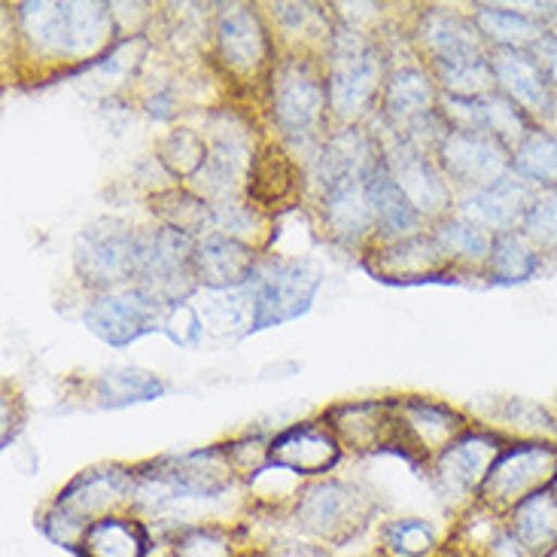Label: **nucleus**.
<instances>
[{
  "mask_svg": "<svg viewBox=\"0 0 557 557\" xmlns=\"http://www.w3.org/2000/svg\"><path fill=\"white\" fill-rule=\"evenodd\" d=\"M137 494V472L128 467H95L79 472L37 515L46 540L76 552L86 530L107 515L132 512Z\"/></svg>",
  "mask_w": 557,
  "mask_h": 557,
  "instance_id": "f257e3e1",
  "label": "nucleus"
},
{
  "mask_svg": "<svg viewBox=\"0 0 557 557\" xmlns=\"http://www.w3.org/2000/svg\"><path fill=\"white\" fill-rule=\"evenodd\" d=\"M15 18L30 52L49 61L104 59L116 30L110 3H18Z\"/></svg>",
  "mask_w": 557,
  "mask_h": 557,
  "instance_id": "f03ea898",
  "label": "nucleus"
},
{
  "mask_svg": "<svg viewBox=\"0 0 557 557\" xmlns=\"http://www.w3.org/2000/svg\"><path fill=\"white\" fill-rule=\"evenodd\" d=\"M272 120L286 144L301 150H317L326 144L330 125V89H326V67H320L308 52H289L274 64L272 83Z\"/></svg>",
  "mask_w": 557,
  "mask_h": 557,
  "instance_id": "7ed1b4c3",
  "label": "nucleus"
},
{
  "mask_svg": "<svg viewBox=\"0 0 557 557\" xmlns=\"http://www.w3.org/2000/svg\"><path fill=\"white\" fill-rule=\"evenodd\" d=\"M289 521L301 540H311L326 548H345L362 540L377 518V499L345 479H314L301 484L299 497L289 509Z\"/></svg>",
  "mask_w": 557,
  "mask_h": 557,
  "instance_id": "20e7f679",
  "label": "nucleus"
},
{
  "mask_svg": "<svg viewBox=\"0 0 557 557\" xmlns=\"http://www.w3.org/2000/svg\"><path fill=\"white\" fill-rule=\"evenodd\" d=\"M387 59L381 46L347 22H335L332 40L326 46V89L330 113L335 120L357 125L387 83Z\"/></svg>",
  "mask_w": 557,
  "mask_h": 557,
  "instance_id": "39448f33",
  "label": "nucleus"
},
{
  "mask_svg": "<svg viewBox=\"0 0 557 557\" xmlns=\"http://www.w3.org/2000/svg\"><path fill=\"white\" fill-rule=\"evenodd\" d=\"M323 286V269L308 257H265L259 259L257 274L244 289L250 299V326L262 332L284 326L311 311L317 289Z\"/></svg>",
  "mask_w": 557,
  "mask_h": 557,
  "instance_id": "423d86ee",
  "label": "nucleus"
},
{
  "mask_svg": "<svg viewBox=\"0 0 557 557\" xmlns=\"http://www.w3.org/2000/svg\"><path fill=\"white\" fill-rule=\"evenodd\" d=\"M137 259L140 228L128 226L120 216H101L76 235L74 272L95 296L135 284Z\"/></svg>",
  "mask_w": 557,
  "mask_h": 557,
  "instance_id": "0eeeda50",
  "label": "nucleus"
},
{
  "mask_svg": "<svg viewBox=\"0 0 557 557\" xmlns=\"http://www.w3.org/2000/svg\"><path fill=\"white\" fill-rule=\"evenodd\" d=\"M213 46L223 71L238 83H272L277 49L262 15L250 3H226L213 18Z\"/></svg>",
  "mask_w": 557,
  "mask_h": 557,
  "instance_id": "6e6552de",
  "label": "nucleus"
},
{
  "mask_svg": "<svg viewBox=\"0 0 557 557\" xmlns=\"http://www.w3.org/2000/svg\"><path fill=\"white\" fill-rule=\"evenodd\" d=\"M196 238L177 228H140V259L135 286L165 305H181L198 289Z\"/></svg>",
  "mask_w": 557,
  "mask_h": 557,
  "instance_id": "1a4fd4ad",
  "label": "nucleus"
},
{
  "mask_svg": "<svg viewBox=\"0 0 557 557\" xmlns=\"http://www.w3.org/2000/svg\"><path fill=\"white\" fill-rule=\"evenodd\" d=\"M557 479V448L530 442V445H515L503 448L494 467L484 479L479 491V509L491 515L512 512L521 499L533 497L540 491H548Z\"/></svg>",
  "mask_w": 557,
  "mask_h": 557,
  "instance_id": "9d476101",
  "label": "nucleus"
},
{
  "mask_svg": "<svg viewBox=\"0 0 557 557\" xmlns=\"http://www.w3.org/2000/svg\"><path fill=\"white\" fill-rule=\"evenodd\" d=\"M253 156H257V147L247 125L235 113H223L211 125L205 165L198 168V174L186 186L201 198H208L211 205L244 198Z\"/></svg>",
  "mask_w": 557,
  "mask_h": 557,
  "instance_id": "9b49d317",
  "label": "nucleus"
},
{
  "mask_svg": "<svg viewBox=\"0 0 557 557\" xmlns=\"http://www.w3.org/2000/svg\"><path fill=\"white\" fill-rule=\"evenodd\" d=\"M168 305L140 286L98 293L83 311V326L110 347H128L137 338L165 330Z\"/></svg>",
  "mask_w": 557,
  "mask_h": 557,
  "instance_id": "f8f14e48",
  "label": "nucleus"
},
{
  "mask_svg": "<svg viewBox=\"0 0 557 557\" xmlns=\"http://www.w3.org/2000/svg\"><path fill=\"white\" fill-rule=\"evenodd\" d=\"M503 451L499 438L494 433H463L454 438L445 451L436 454V460L430 463V475L436 491L451 503H479V491H482L487 472L494 467V460Z\"/></svg>",
  "mask_w": 557,
  "mask_h": 557,
  "instance_id": "ddd939ff",
  "label": "nucleus"
},
{
  "mask_svg": "<svg viewBox=\"0 0 557 557\" xmlns=\"http://www.w3.org/2000/svg\"><path fill=\"white\" fill-rule=\"evenodd\" d=\"M436 162L445 177L460 186L484 189L491 183L512 174V150H506L497 137L472 128H448L438 140Z\"/></svg>",
  "mask_w": 557,
  "mask_h": 557,
  "instance_id": "4468645a",
  "label": "nucleus"
},
{
  "mask_svg": "<svg viewBox=\"0 0 557 557\" xmlns=\"http://www.w3.org/2000/svg\"><path fill=\"white\" fill-rule=\"evenodd\" d=\"M384 159L391 168L396 186L406 193V198L414 205V211L423 220H442L451 211V186L445 171L438 168L436 156L411 144L408 137L393 135V140L384 147Z\"/></svg>",
  "mask_w": 557,
  "mask_h": 557,
  "instance_id": "2eb2a0df",
  "label": "nucleus"
},
{
  "mask_svg": "<svg viewBox=\"0 0 557 557\" xmlns=\"http://www.w3.org/2000/svg\"><path fill=\"white\" fill-rule=\"evenodd\" d=\"M362 269L375 281L384 284H430V281H451L448 274L454 265L445 259L442 247L433 238V232H418L396 242H377L362 257Z\"/></svg>",
  "mask_w": 557,
  "mask_h": 557,
  "instance_id": "dca6fc26",
  "label": "nucleus"
},
{
  "mask_svg": "<svg viewBox=\"0 0 557 557\" xmlns=\"http://www.w3.org/2000/svg\"><path fill=\"white\" fill-rule=\"evenodd\" d=\"M342 460V442L326 423H296L269 445V463L293 472L301 482L326 479Z\"/></svg>",
  "mask_w": 557,
  "mask_h": 557,
  "instance_id": "f3484780",
  "label": "nucleus"
},
{
  "mask_svg": "<svg viewBox=\"0 0 557 557\" xmlns=\"http://www.w3.org/2000/svg\"><path fill=\"white\" fill-rule=\"evenodd\" d=\"M442 91L433 74L421 64H403L393 67L381 91V113L391 122L396 135H408L414 125L436 116Z\"/></svg>",
  "mask_w": 557,
  "mask_h": 557,
  "instance_id": "a211bd4d",
  "label": "nucleus"
},
{
  "mask_svg": "<svg viewBox=\"0 0 557 557\" xmlns=\"http://www.w3.org/2000/svg\"><path fill=\"white\" fill-rule=\"evenodd\" d=\"M536 186H530L528 181H521L518 174H506L503 181L491 183L484 189H472L460 205H457V213L467 216L472 223H479L487 232L494 235H509V232H518L524 216H528L530 205L536 198Z\"/></svg>",
  "mask_w": 557,
  "mask_h": 557,
  "instance_id": "6ab92c4d",
  "label": "nucleus"
},
{
  "mask_svg": "<svg viewBox=\"0 0 557 557\" xmlns=\"http://www.w3.org/2000/svg\"><path fill=\"white\" fill-rule=\"evenodd\" d=\"M259 257L257 247L250 244L235 242L228 235L211 232L205 238H198L196 244V277L198 286L208 289H247L253 274H257Z\"/></svg>",
  "mask_w": 557,
  "mask_h": 557,
  "instance_id": "aec40b11",
  "label": "nucleus"
},
{
  "mask_svg": "<svg viewBox=\"0 0 557 557\" xmlns=\"http://www.w3.org/2000/svg\"><path fill=\"white\" fill-rule=\"evenodd\" d=\"M491 67L497 91L518 104L528 116H548L555 110V89L548 86L543 67L521 49H491Z\"/></svg>",
  "mask_w": 557,
  "mask_h": 557,
  "instance_id": "412c9836",
  "label": "nucleus"
},
{
  "mask_svg": "<svg viewBox=\"0 0 557 557\" xmlns=\"http://www.w3.org/2000/svg\"><path fill=\"white\" fill-rule=\"evenodd\" d=\"M418 40H421L423 52L430 55V67L463 59H479V55L491 52L479 28H475L472 15L467 18V15L451 13V10H442V7H433V10H426L421 15Z\"/></svg>",
  "mask_w": 557,
  "mask_h": 557,
  "instance_id": "4be33fe9",
  "label": "nucleus"
},
{
  "mask_svg": "<svg viewBox=\"0 0 557 557\" xmlns=\"http://www.w3.org/2000/svg\"><path fill=\"white\" fill-rule=\"evenodd\" d=\"M326 421L338 442L350 445L354 451H391L396 403L369 399V403H354V406H335L326 414Z\"/></svg>",
  "mask_w": 557,
  "mask_h": 557,
  "instance_id": "5701e85b",
  "label": "nucleus"
},
{
  "mask_svg": "<svg viewBox=\"0 0 557 557\" xmlns=\"http://www.w3.org/2000/svg\"><path fill=\"white\" fill-rule=\"evenodd\" d=\"M301 186V168L296 159L286 152L284 144H262L257 147L253 165L247 174V189L244 198L259 208V211H272V208H284L286 201H293Z\"/></svg>",
  "mask_w": 557,
  "mask_h": 557,
  "instance_id": "b1692460",
  "label": "nucleus"
},
{
  "mask_svg": "<svg viewBox=\"0 0 557 557\" xmlns=\"http://www.w3.org/2000/svg\"><path fill=\"white\" fill-rule=\"evenodd\" d=\"M366 186H369V201H372V213H375L377 242H396V238H408V235L423 232V216L414 211V205L393 181L384 150L369 171Z\"/></svg>",
  "mask_w": 557,
  "mask_h": 557,
  "instance_id": "393cba45",
  "label": "nucleus"
},
{
  "mask_svg": "<svg viewBox=\"0 0 557 557\" xmlns=\"http://www.w3.org/2000/svg\"><path fill=\"white\" fill-rule=\"evenodd\" d=\"M156 536L150 524L135 512L107 515L95 521L83 543L76 545V557H150Z\"/></svg>",
  "mask_w": 557,
  "mask_h": 557,
  "instance_id": "a878e982",
  "label": "nucleus"
},
{
  "mask_svg": "<svg viewBox=\"0 0 557 557\" xmlns=\"http://www.w3.org/2000/svg\"><path fill=\"white\" fill-rule=\"evenodd\" d=\"M503 521L528 557H548L557 548V497L552 487L521 499Z\"/></svg>",
  "mask_w": 557,
  "mask_h": 557,
  "instance_id": "bb28decb",
  "label": "nucleus"
},
{
  "mask_svg": "<svg viewBox=\"0 0 557 557\" xmlns=\"http://www.w3.org/2000/svg\"><path fill=\"white\" fill-rule=\"evenodd\" d=\"M472 22L484 37V44H491V49L530 52L533 46L540 44V37L548 34V28L536 15L503 7V3H475L472 7Z\"/></svg>",
  "mask_w": 557,
  "mask_h": 557,
  "instance_id": "cd10ccee",
  "label": "nucleus"
},
{
  "mask_svg": "<svg viewBox=\"0 0 557 557\" xmlns=\"http://www.w3.org/2000/svg\"><path fill=\"white\" fill-rule=\"evenodd\" d=\"M150 211L159 226L177 228L189 238H205L213 232V205L189 186H168L150 196Z\"/></svg>",
  "mask_w": 557,
  "mask_h": 557,
  "instance_id": "c85d7f7f",
  "label": "nucleus"
},
{
  "mask_svg": "<svg viewBox=\"0 0 557 557\" xmlns=\"http://www.w3.org/2000/svg\"><path fill=\"white\" fill-rule=\"evenodd\" d=\"M168 384L137 366H110L91 381V399L98 408H125L165 396Z\"/></svg>",
  "mask_w": 557,
  "mask_h": 557,
  "instance_id": "c756f323",
  "label": "nucleus"
},
{
  "mask_svg": "<svg viewBox=\"0 0 557 557\" xmlns=\"http://www.w3.org/2000/svg\"><path fill=\"white\" fill-rule=\"evenodd\" d=\"M430 232H433V238H436L442 253L454 269L457 265H487V259L494 253V244H497L494 232H487V228L472 223L467 216H460L457 211L436 220V226Z\"/></svg>",
  "mask_w": 557,
  "mask_h": 557,
  "instance_id": "7c9ffc66",
  "label": "nucleus"
},
{
  "mask_svg": "<svg viewBox=\"0 0 557 557\" xmlns=\"http://www.w3.org/2000/svg\"><path fill=\"white\" fill-rule=\"evenodd\" d=\"M381 557H436L442 552V533L426 518H393L377 530Z\"/></svg>",
  "mask_w": 557,
  "mask_h": 557,
  "instance_id": "2f4dec72",
  "label": "nucleus"
},
{
  "mask_svg": "<svg viewBox=\"0 0 557 557\" xmlns=\"http://www.w3.org/2000/svg\"><path fill=\"white\" fill-rule=\"evenodd\" d=\"M484 269H487L491 284H528L530 277H536V272L543 269V257L521 232H509V235H499Z\"/></svg>",
  "mask_w": 557,
  "mask_h": 557,
  "instance_id": "473e14b6",
  "label": "nucleus"
},
{
  "mask_svg": "<svg viewBox=\"0 0 557 557\" xmlns=\"http://www.w3.org/2000/svg\"><path fill=\"white\" fill-rule=\"evenodd\" d=\"M512 171L540 189H557V135L533 128L512 150Z\"/></svg>",
  "mask_w": 557,
  "mask_h": 557,
  "instance_id": "72a5a7b5",
  "label": "nucleus"
},
{
  "mask_svg": "<svg viewBox=\"0 0 557 557\" xmlns=\"http://www.w3.org/2000/svg\"><path fill=\"white\" fill-rule=\"evenodd\" d=\"M430 74L436 79L442 95H454V98H487L497 91V79H494V67H491V52L479 55V59L451 61V64H433Z\"/></svg>",
  "mask_w": 557,
  "mask_h": 557,
  "instance_id": "f704fd0d",
  "label": "nucleus"
},
{
  "mask_svg": "<svg viewBox=\"0 0 557 557\" xmlns=\"http://www.w3.org/2000/svg\"><path fill=\"white\" fill-rule=\"evenodd\" d=\"M213 232L228 235L235 242L250 244V247H262V235H265V213L253 208L247 198H228V201H216L213 205Z\"/></svg>",
  "mask_w": 557,
  "mask_h": 557,
  "instance_id": "c9c22d12",
  "label": "nucleus"
},
{
  "mask_svg": "<svg viewBox=\"0 0 557 557\" xmlns=\"http://www.w3.org/2000/svg\"><path fill=\"white\" fill-rule=\"evenodd\" d=\"M205 156H208V137L198 135L193 128H177L162 140L159 147V162L174 174L181 177V183L193 181L198 174V168L205 165Z\"/></svg>",
  "mask_w": 557,
  "mask_h": 557,
  "instance_id": "e433bc0d",
  "label": "nucleus"
},
{
  "mask_svg": "<svg viewBox=\"0 0 557 557\" xmlns=\"http://www.w3.org/2000/svg\"><path fill=\"white\" fill-rule=\"evenodd\" d=\"M484 132L497 137L506 150H515L533 132V125H530V116L521 107L512 104L506 95L494 91L484 98Z\"/></svg>",
  "mask_w": 557,
  "mask_h": 557,
  "instance_id": "4c0bfd02",
  "label": "nucleus"
},
{
  "mask_svg": "<svg viewBox=\"0 0 557 557\" xmlns=\"http://www.w3.org/2000/svg\"><path fill=\"white\" fill-rule=\"evenodd\" d=\"M536 250H557V189H540L518 228Z\"/></svg>",
  "mask_w": 557,
  "mask_h": 557,
  "instance_id": "58836bf2",
  "label": "nucleus"
},
{
  "mask_svg": "<svg viewBox=\"0 0 557 557\" xmlns=\"http://www.w3.org/2000/svg\"><path fill=\"white\" fill-rule=\"evenodd\" d=\"M274 22L286 30V34H296V37H305V34H323V37H332V28H320L326 22V10L317 7V3H274L272 7ZM330 25V22H326Z\"/></svg>",
  "mask_w": 557,
  "mask_h": 557,
  "instance_id": "ea45409f",
  "label": "nucleus"
},
{
  "mask_svg": "<svg viewBox=\"0 0 557 557\" xmlns=\"http://www.w3.org/2000/svg\"><path fill=\"white\" fill-rule=\"evenodd\" d=\"M162 335H168L174 345L181 347H196L198 338H201V317L189 305V301H181V305H168L165 314V330Z\"/></svg>",
  "mask_w": 557,
  "mask_h": 557,
  "instance_id": "a19ab883",
  "label": "nucleus"
},
{
  "mask_svg": "<svg viewBox=\"0 0 557 557\" xmlns=\"http://www.w3.org/2000/svg\"><path fill=\"white\" fill-rule=\"evenodd\" d=\"M242 557H335V552L326 548V545H317L299 536V540L265 545V548H257V552H244Z\"/></svg>",
  "mask_w": 557,
  "mask_h": 557,
  "instance_id": "79ce46f5",
  "label": "nucleus"
},
{
  "mask_svg": "<svg viewBox=\"0 0 557 557\" xmlns=\"http://www.w3.org/2000/svg\"><path fill=\"white\" fill-rule=\"evenodd\" d=\"M530 55H533V59H536V64L543 67L548 86L557 91V34L555 30L543 34V37H540V44L530 49Z\"/></svg>",
  "mask_w": 557,
  "mask_h": 557,
  "instance_id": "37998d69",
  "label": "nucleus"
},
{
  "mask_svg": "<svg viewBox=\"0 0 557 557\" xmlns=\"http://www.w3.org/2000/svg\"><path fill=\"white\" fill-rule=\"evenodd\" d=\"M165 557H186V555H177V552H168Z\"/></svg>",
  "mask_w": 557,
  "mask_h": 557,
  "instance_id": "c03bdc74",
  "label": "nucleus"
},
{
  "mask_svg": "<svg viewBox=\"0 0 557 557\" xmlns=\"http://www.w3.org/2000/svg\"><path fill=\"white\" fill-rule=\"evenodd\" d=\"M552 494H555V497H557V479H555V484H552Z\"/></svg>",
  "mask_w": 557,
  "mask_h": 557,
  "instance_id": "a18cd8bd",
  "label": "nucleus"
},
{
  "mask_svg": "<svg viewBox=\"0 0 557 557\" xmlns=\"http://www.w3.org/2000/svg\"><path fill=\"white\" fill-rule=\"evenodd\" d=\"M548 557H557V548H555V552H552V555H548Z\"/></svg>",
  "mask_w": 557,
  "mask_h": 557,
  "instance_id": "49530a36",
  "label": "nucleus"
}]
</instances>
